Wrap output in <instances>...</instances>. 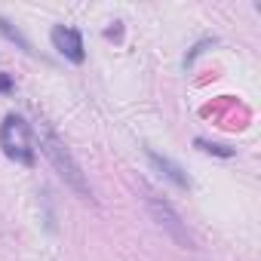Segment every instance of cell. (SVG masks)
<instances>
[{
  "mask_svg": "<svg viewBox=\"0 0 261 261\" xmlns=\"http://www.w3.org/2000/svg\"><path fill=\"white\" fill-rule=\"evenodd\" d=\"M145 157H148V163L163 175V178H169L175 188H191V178H188V172L178 166V163H172L169 157H163V154H157L154 148H145Z\"/></svg>",
  "mask_w": 261,
  "mask_h": 261,
  "instance_id": "obj_5",
  "label": "cell"
},
{
  "mask_svg": "<svg viewBox=\"0 0 261 261\" xmlns=\"http://www.w3.org/2000/svg\"><path fill=\"white\" fill-rule=\"evenodd\" d=\"M10 89H13V80L7 74H0V92H10Z\"/></svg>",
  "mask_w": 261,
  "mask_h": 261,
  "instance_id": "obj_8",
  "label": "cell"
},
{
  "mask_svg": "<svg viewBox=\"0 0 261 261\" xmlns=\"http://www.w3.org/2000/svg\"><path fill=\"white\" fill-rule=\"evenodd\" d=\"M37 142H40V151L46 154V160L53 163V169L59 172V178L80 197V200H86V203H92V188H89V181H86V175H83V169H80V163L74 160V154L65 148V142L53 133V129L40 120L37 123Z\"/></svg>",
  "mask_w": 261,
  "mask_h": 261,
  "instance_id": "obj_1",
  "label": "cell"
},
{
  "mask_svg": "<svg viewBox=\"0 0 261 261\" xmlns=\"http://www.w3.org/2000/svg\"><path fill=\"white\" fill-rule=\"evenodd\" d=\"M142 194H145V206H148L151 218L157 221V227H160L166 237H172L175 246H181V249H197V240H194V233L188 230V224L181 221V215H178L160 194H154L148 185H142Z\"/></svg>",
  "mask_w": 261,
  "mask_h": 261,
  "instance_id": "obj_2",
  "label": "cell"
},
{
  "mask_svg": "<svg viewBox=\"0 0 261 261\" xmlns=\"http://www.w3.org/2000/svg\"><path fill=\"white\" fill-rule=\"evenodd\" d=\"M0 34H4V37H7L10 43H16V46H19L22 53H28V56H34V49H31V43H28V37H25V34H22V31H19V28H16V25H13L10 19H4V16H0Z\"/></svg>",
  "mask_w": 261,
  "mask_h": 261,
  "instance_id": "obj_6",
  "label": "cell"
},
{
  "mask_svg": "<svg viewBox=\"0 0 261 261\" xmlns=\"http://www.w3.org/2000/svg\"><path fill=\"white\" fill-rule=\"evenodd\" d=\"M49 37H53V46L59 49V56H65L68 62L80 65V62L86 59V53H83V37H80V31H74V28H65V25H56Z\"/></svg>",
  "mask_w": 261,
  "mask_h": 261,
  "instance_id": "obj_4",
  "label": "cell"
},
{
  "mask_svg": "<svg viewBox=\"0 0 261 261\" xmlns=\"http://www.w3.org/2000/svg\"><path fill=\"white\" fill-rule=\"evenodd\" d=\"M197 148L206 151V154H215V157H233V148H227V145H212V142L197 139Z\"/></svg>",
  "mask_w": 261,
  "mask_h": 261,
  "instance_id": "obj_7",
  "label": "cell"
},
{
  "mask_svg": "<svg viewBox=\"0 0 261 261\" xmlns=\"http://www.w3.org/2000/svg\"><path fill=\"white\" fill-rule=\"evenodd\" d=\"M0 148L4 154L22 166H34V142H31V126L19 114H7L0 123Z\"/></svg>",
  "mask_w": 261,
  "mask_h": 261,
  "instance_id": "obj_3",
  "label": "cell"
}]
</instances>
